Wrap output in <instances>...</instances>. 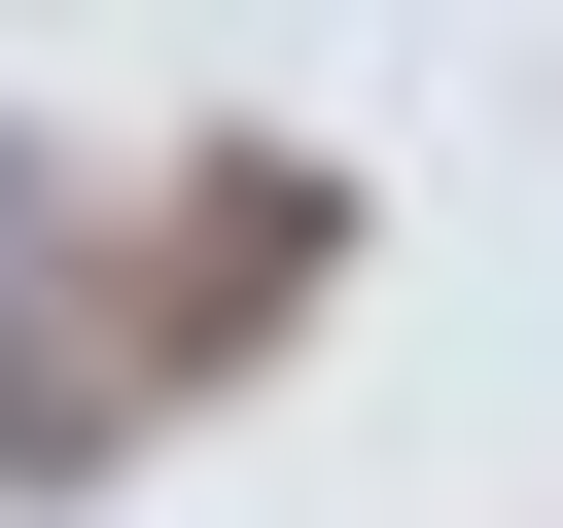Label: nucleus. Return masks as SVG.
Segmentation results:
<instances>
[{"mask_svg": "<svg viewBox=\"0 0 563 528\" xmlns=\"http://www.w3.org/2000/svg\"><path fill=\"white\" fill-rule=\"evenodd\" d=\"M0 211H35V141H0Z\"/></svg>", "mask_w": 563, "mask_h": 528, "instance_id": "obj_1", "label": "nucleus"}]
</instances>
